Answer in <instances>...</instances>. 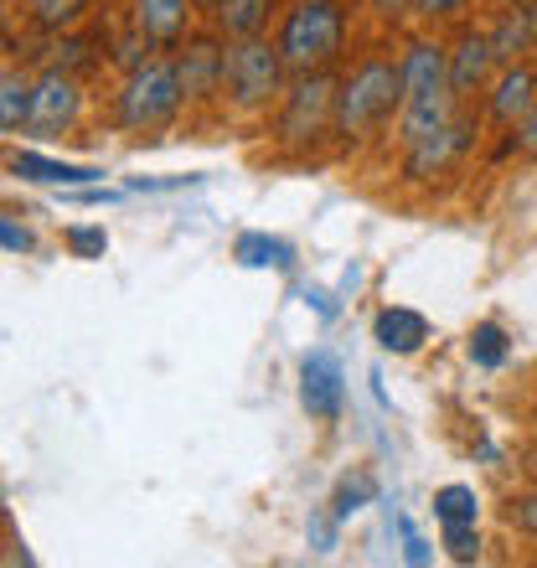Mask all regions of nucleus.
I'll list each match as a JSON object with an SVG mask.
<instances>
[{
  "mask_svg": "<svg viewBox=\"0 0 537 568\" xmlns=\"http://www.w3.org/2000/svg\"><path fill=\"white\" fill-rule=\"evenodd\" d=\"M186 109V93H181V78H176V62L171 58H155L130 68L120 78V93H114V130L124 135H155V130H171Z\"/></svg>",
  "mask_w": 537,
  "mask_h": 568,
  "instance_id": "obj_3",
  "label": "nucleus"
},
{
  "mask_svg": "<svg viewBox=\"0 0 537 568\" xmlns=\"http://www.w3.org/2000/svg\"><path fill=\"white\" fill-rule=\"evenodd\" d=\"M192 0H130V27L155 47H176L192 27Z\"/></svg>",
  "mask_w": 537,
  "mask_h": 568,
  "instance_id": "obj_14",
  "label": "nucleus"
},
{
  "mask_svg": "<svg viewBox=\"0 0 537 568\" xmlns=\"http://www.w3.org/2000/svg\"><path fill=\"white\" fill-rule=\"evenodd\" d=\"M480 124H486V114L460 104V114H455L439 135L418 140V145H403V181H408V186H429V181L460 171V165L470 161V150L480 145Z\"/></svg>",
  "mask_w": 537,
  "mask_h": 568,
  "instance_id": "obj_6",
  "label": "nucleus"
},
{
  "mask_svg": "<svg viewBox=\"0 0 537 568\" xmlns=\"http://www.w3.org/2000/svg\"><path fill=\"white\" fill-rule=\"evenodd\" d=\"M274 42H280L290 73L331 68L346 47V0H295L280 16V37Z\"/></svg>",
  "mask_w": 537,
  "mask_h": 568,
  "instance_id": "obj_5",
  "label": "nucleus"
},
{
  "mask_svg": "<svg viewBox=\"0 0 537 568\" xmlns=\"http://www.w3.org/2000/svg\"><path fill=\"white\" fill-rule=\"evenodd\" d=\"M274 16H280V0H217L207 21L223 42H239V37H264Z\"/></svg>",
  "mask_w": 537,
  "mask_h": 568,
  "instance_id": "obj_16",
  "label": "nucleus"
},
{
  "mask_svg": "<svg viewBox=\"0 0 537 568\" xmlns=\"http://www.w3.org/2000/svg\"><path fill=\"white\" fill-rule=\"evenodd\" d=\"M93 0H27V11L31 21L42 31H73L83 16H89Z\"/></svg>",
  "mask_w": 537,
  "mask_h": 568,
  "instance_id": "obj_21",
  "label": "nucleus"
},
{
  "mask_svg": "<svg viewBox=\"0 0 537 568\" xmlns=\"http://www.w3.org/2000/svg\"><path fill=\"white\" fill-rule=\"evenodd\" d=\"M496 47H492V31H476L465 27L455 42H449V89H455V99H476V93H486V83L496 78Z\"/></svg>",
  "mask_w": 537,
  "mask_h": 568,
  "instance_id": "obj_11",
  "label": "nucleus"
},
{
  "mask_svg": "<svg viewBox=\"0 0 537 568\" xmlns=\"http://www.w3.org/2000/svg\"><path fill=\"white\" fill-rule=\"evenodd\" d=\"M223 52L227 42L217 31H192L181 37L171 62H176V78H181V93L186 104H207V99H223Z\"/></svg>",
  "mask_w": 537,
  "mask_h": 568,
  "instance_id": "obj_8",
  "label": "nucleus"
},
{
  "mask_svg": "<svg viewBox=\"0 0 537 568\" xmlns=\"http://www.w3.org/2000/svg\"><path fill=\"white\" fill-rule=\"evenodd\" d=\"M496 62H523L537 52V0H511L501 21L492 27Z\"/></svg>",
  "mask_w": 537,
  "mask_h": 568,
  "instance_id": "obj_15",
  "label": "nucleus"
},
{
  "mask_svg": "<svg viewBox=\"0 0 537 568\" xmlns=\"http://www.w3.org/2000/svg\"><path fill=\"white\" fill-rule=\"evenodd\" d=\"M398 78H403V99L449 89V47L434 42V37H414L398 52Z\"/></svg>",
  "mask_w": 537,
  "mask_h": 568,
  "instance_id": "obj_13",
  "label": "nucleus"
},
{
  "mask_svg": "<svg viewBox=\"0 0 537 568\" xmlns=\"http://www.w3.org/2000/svg\"><path fill=\"white\" fill-rule=\"evenodd\" d=\"M31 78L37 73H27V68H0V135H27Z\"/></svg>",
  "mask_w": 537,
  "mask_h": 568,
  "instance_id": "obj_19",
  "label": "nucleus"
},
{
  "mask_svg": "<svg viewBox=\"0 0 537 568\" xmlns=\"http://www.w3.org/2000/svg\"><path fill=\"white\" fill-rule=\"evenodd\" d=\"M336 527H342L336 511H311V527H305V532H311L315 554H331V548H336Z\"/></svg>",
  "mask_w": 537,
  "mask_h": 568,
  "instance_id": "obj_28",
  "label": "nucleus"
},
{
  "mask_svg": "<svg viewBox=\"0 0 537 568\" xmlns=\"http://www.w3.org/2000/svg\"><path fill=\"white\" fill-rule=\"evenodd\" d=\"M470 11V0H418V11L424 21H460V16Z\"/></svg>",
  "mask_w": 537,
  "mask_h": 568,
  "instance_id": "obj_29",
  "label": "nucleus"
},
{
  "mask_svg": "<svg viewBox=\"0 0 537 568\" xmlns=\"http://www.w3.org/2000/svg\"><path fill=\"white\" fill-rule=\"evenodd\" d=\"M465 352H470V362H476V367H501V362L511 357L507 326H501V321H480V326L470 331V342H465Z\"/></svg>",
  "mask_w": 537,
  "mask_h": 568,
  "instance_id": "obj_20",
  "label": "nucleus"
},
{
  "mask_svg": "<svg viewBox=\"0 0 537 568\" xmlns=\"http://www.w3.org/2000/svg\"><path fill=\"white\" fill-rule=\"evenodd\" d=\"M533 109H537V68L527 58L523 62H501L496 78L486 83V93H480V114H486V124H496V130H517Z\"/></svg>",
  "mask_w": 537,
  "mask_h": 568,
  "instance_id": "obj_9",
  "label": "nucleus"
},
{
  "mask_svg": "<svg viewBox=\"0 0 537 568\" xmlns=\"http://www.w3.org/2000/svg\"><path fill=\"white\" fill-rule=\"evenodd\" d=\"M507 150H517V155H533V161H537V109H533V114H527V120L523 124H517V130H507Z\"/></svg>",
  "mask_w": 537,
  "mask_h": 568,
  "instance_id": "obj_31",
  "label": "nucleus"
},
{
  "mask_svg": "<svg viewBox=\"0 0 537 568\" xmlns=\"http://www.w3.org/2000/svg\"><path fill=\"white\" fill-rule=\"evenodd\" d=\"M0 248H11V254H31L37 239H31V227L11 223V217H0Z\"/></svg>",
  "mask_w": 537,
  "mask_h": 568,
  "instance_id": "obj_30",
  "label": "nucleus"
},
{
  "mask_svg": "<svg viewBox=\"0 0 537 568\" xmlns=\"http://www.w3.org/2000/svg\"><path fill=\"white\" fill-rule=\"evenodd\" d=\"M383 21H403V16H414L418 11V0H367Z\"/></svg>",
  "mask_w": 537,
  "mask_h": 568,
  "instance_id": "obj_33",
  "label": "nucleus"
},
{
  "mask_svg": "<svg viewBox=\"0 0 537 568\" xmlns=\"http://www.w3.org/2000/svg\"><path fill=\"white\" fill-rule=\"evenodd\" d=\"M377 496V480H373V470H352V476H342V486H336V496H331V511L336 517H352V511H362L367 501Z\"/></svg>",
  "mask_w": 537,
  "mask_h": 568,
  "instance_id": "obj_24",
  "label": "nucleus"
},
{
  "mask_svg": "<svg viewBox=\"0 0 537 568\" xmlns=\"http://www.w3.org/2000/svg\"><path fill=\"white\" fill-rule=\"evenodd\" d=\"M0 532H6V511H0Z\"/></svg>",
  "mask_w": 537,
  "mask_h": 568,
  "instance_id": "obj_35",
  "label": "nucleus"
},
{
  "mask_svg": "<svg viewBox=\"0 0 537 568\" xmlns=\"http://www.w3.org/2000/svg\"><path fill=\"white\" fill-rule=\"evenodd\" d=\"M83 120V78L68 68H42L31 78V120L27 135L31 140H58Z\"/></svg>",
  "mask_w": 537,
  "mask_h": 568,
  "instance_id": "obj_7",
  "label": "nucleus"
},
{
  "mask_svg": "<svg viewBox=\"0 0 537 568\" xmlns=\"http://www.w3.org/2000/svg\"><path fill=\"white\" fill-rule=\"evenodd\" d=\"M300 408L311 414L315 424H336L346 408V373L336 352L315 346L311 357L300 362Z\"/></svg>",
  "mask_w": 537,
  "mask_h": 568,
  "instance_id": "obj_10",
  "label": "nucleus"
},
{
  "mask_svg": "<svg viewBox=\"0 0 537 568\" xmlns=\"http://www.w3.org/2000/svg\"><path fill=\"white\" fill-rule=\"evenodd\" d=\"M445 548L455 564H476L480 558V532L476 523H445Z\"/></svg>",
  "mask_w": 537,
  "mask_h": 568,
  "instance_id": "obj_25",
  "label": "nucleus"
},
{
  "mask_svg": "<svg viewBox=\"0 0 537 568\" xmlns=\"http://www.w3.org/2000/svg\"><path fill=\"white\" fill-rule=\"evenodd\" d=\"M336 83L342 78L331 68H311V73H290L284 99L274 104V145L311 155L326 140H336Z\"/></svg>",
  "mask_w": 537,
  "mask_h": 568,
  "instance_id": "obj_2",
  "label": "nucleus"
},
{
  "mask_svg": "<svg viewBox=\"0 0 537 568\" xmlns=\"http://www.w3.org/2000/svg\"><path fill=\"white\" fill-rule=\"evenodd\" d=\"M403 109L398 58H362L352 73L336 83V145H367L383 135Z\"/></svg>",
  "mask_w": 537,
  "mask_h": 568,
  "instance_id": "obj_1",
  "label": "nucleus"
},
{
  "mask_svg": "<svg viewBox=\"0 0 537 568\" xmlns=\"http://www.w3.org/2000/svg\"><path fill=\"white\" fill-rule=\"evenodd\" d=\"M465 99H455V89H434V93H414V99H403L398 120H393V135L398 145H418V140L439 135L455 114H460Z\"/></svg>",
  "mask_w": 537,
  "mask_h": 568,
  "instance_id": "obj_12",
  "label": "nucleus"
},
{
  "mask_svg": "<svg viewBox=\"0 0 537 568\" xmlns=\"http://www.w3.org/2000/svg\"><path fill=\"white\" fill-rule=\"evenodd\" d=\"M527 470H533V476H537V455H533V465H527Z\"/></svg>",
  "mask_w": 537,
  "mask_h": 568,
  "instance_id": "obj_34",
  "label": "nucleus"
},
{
  "mask_svg": "<svg viewBox=\"0 0 537 568\" xmlns=\"http://www.w3.org/2000/svg\"><path fill=\"white\" fill-rule=\"evenodd\" d=\"M62 243H68V254H73V258H104L109 233H104V227H68V233H62Z\"/></svg>",
  "mask_w": 537,
  "mask_h": 568,
  "instance_id": "obj_27",
  "label": "nucleus"
},
{
  "mask_svg": "<svg viewBox=\"0 0 537 568\" xmlns=\"http://www.w3.org/2000/svg\"><path fill=\"white\" fill-rule=\"evenodd\" d=\"M0 6H6V0H0Z\"/></svg>",
  "mask_w": 537,
  "mask_h": 568,
  "instance_id": "obj_36",
  "label": "nucleus"
},
{
  "mask_svg": "<svg viewBox=\"0 0 537 568\" xmlns=\"http://www.w3.org/2000/svg\"><path fill=\"white\" fill-rule=\"evenodd\" d=\"M290 62L268 37H239L223 52V104L233 114H268L284 99Z\"/></svg>",
  "mask_w": 537,
  "mask_h": 568,
  "instance_id": "obj_4",
  "label": "nucleus"
},
{
  "mask_svg": "<svg viewBox=\"0 0 537 568\" xmlns=\"http://www.w3.org/2000/svg\"><path fill=\"white\" fill-rule=\"evenodd\" d=\"M233 254H239L243 264H254V270H264V264L290 270V264H295V248H290V243H280V239H264V233H243Z\"/></svg>",
  "mask_w": 537,
  "mask_h": 568,
  "instance_id": "obj_22",
  "label": "nucleus"
},
{
  "mask_svg": "<svg viewBox=\"0 0 537 568\" xmlns=\"http://www.w3.org/2000/svg\"><path fill=\"white\" fill-rule=\"evenodd\" d=\"M398 532H403V542H408V564H429V542L418 538L408 517H398Z\"/></svg>",
  "mask_w": 537,
  "mask_h": 568,
  "instance_id": "obj_32",
  "label": "nucleus"
},
{
  "mask_svg": "<svg viewBox=\"0 0 537 568\" xmlns=\"http://www.w3.org/2000/svg\"><path fill=\"white\" fill-rule=\"evenodd\" d=\"M434 517H439V523H476L480 517L476 486H439V491H434Z\"/></svg>",
  "mask_w": 537,
  "mask_h": 568,
  "instance_id": "obj_23",
  "label": "nucleus"
},
{
  "mask_svg": "<svg viewBox=\"0 0 537 568\" xmlns=\"http://www.w3.org/2000/svg\"><path fill=\"white\" fill-rule=\"evenodd\" d=\"M373 342L383 346V352H393V357H408V352H418V346L429 342V321H424L414 305H388V311H377V321H373Z\"/></svg>",
  "mask_w": 537,
  "mask_h": 568,
  "instance_id": "obj_18",
  "label": "nucleus"
},
{
  "mask_svg": "<svg viewBox=\"0 0 537 568\" xmlns=\"http://www.w3.org/2000/svg\"><path fill=\"white\" fill-rule=\"evenodd\" d=\"M507 527L511 532H523L527 542H537V486L507 501Z\"/></svg>",
  "mask_w": 537,
  "mask_h": 568,
  "instance_id": "obj_26",
  "label": "nucleus"
},
{
  "mask_svg": "<svg viewBox=\"0 0 537 568\" xmlns=\"http://www.w3.org/2000/svg\"><path fill=\"white\" fill-rule=\"evenodd\" d=\"M11 171L21 181H37V186H93V181H104L99 165H73V161H52V155H37V150H21L11 155Z\"/></svg>",
  "mask_w": 537,
  "mask_h": 568,
  "instance_id": "obj_17",
  "label": "nucleus"
}]
</instances>
